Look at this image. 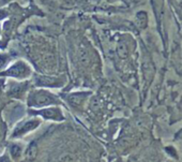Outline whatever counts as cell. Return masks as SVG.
I'll return each mask as SVG.
<instances>
[{
	"instance_id": "8992f818",
	"label": "cell",
	"mask_w": 182,
	"mask_h": 162,
	"mask_svg": "<svg viewBox=\"0 0 182 162\" xmlns=\"http://www.w3.org/2000/svg\"><path fill=\"white\" fill-rule=\"evenodd\" d=\"M117 51H118L119 56L122 57V58H124V57L128 56V51H126V46H124L123 44H119L118 47H117Z\"/></svg>"
},
{
	"instance_id": "5b68a950",
	"label": "cell",
	"mask_w": 182,
	"mask_h": 162,
	"mask_svg": "<svg viewBox=\"0 0 182 162\" xmlns=\"http://www.w3.org/2000/svg\"><path fill=\"white\" fill-rule=\"evenodd\" d=\"M40 114L46 117V118H55V119H61V115H60L59 110L57 108H48L45 111H42Z\"/></svg>"
},
{
	"instance_id": "52a82bcc",
	"label": "cell",
	"mask_w": 182,
	"mask_h": 162,
	"mask_svg": "<svg viewBox=\"0 0 182 162\" xmlns=\"http://www.w3.org/2000/svg\"><path fill=\"white\" fill-rule=\"evenodd\" d=\"M36 154V144H31L30 147H29L28 152H27V157H30V158H33Z\"/></svg>"
},
{
	"instance_id": "3957f363",
	"label": "cell",
	"mask_w": 182,
	"mask_h": 162,
	"mask_svg": "<svg viewBox=\"0 0 182 162\" xmlns=\"http://www.w3.org/2000/svg\"><path fill=\"white\" fill-rule=\"evenodd\" d=\"M78 58L84 66H87L89 63V53H88V49L85 46V44L82 43L78 46Z\"/></svg>"
},
{
	"instance_id": "277c9868",
	"label": "cell",
	"mask_w": 182,
	"mask_h": 162,
	"mask_svg": "<svg viewBox=\"0 0 182 162\" xmlns=\"http://www.w3.org/2000/svg\"><path fill=\"white\" fill-rule=\"evenodd\" d=\"M39 126V121L38 120H31V121H27L25 124L23 125L22 127L17 129V131L15 132V135L16 134H22V133H25L27 131H30L32 129L36 128Z\"/></svg>"
},
{
	"instance_id": "7a4b0ae2",
	"label": "cell",
	"mask_w": 182,
	"mask_h": 162,
	"mask_svg": "<svg viewBox=\"0 0 182 162\" xmlns=\"http://www.w3.org/2000/svg\"><path fill=\"white\" fill-rule=\"evenodd\" d=\"M27 73H29L28 69L26 67L23 62H18V63L14 64L12 68L8 70V72H5L4 74L11 75V76H25Z\"/></svg>"
},
{
	"instance_id": "6da1fadb",
	"label": "cell",
	"mask_w": 182,
	"mask_h": 162,
	"mask_svg": "<svg viewBox=\"0 0 182 162\" xmlns=\"http://www.w3.org/2000/svg\"><path fill=\"white\" fill-rule=\"evenodd\" d=\"M54 101L55 99L49 93H45V91H38V93H34L33 95L31 96L29 103L32 106H43L51 104Z\"/></svg>"
},
{
	"instance_id": "30bf717a",
	"label": "cell",
	"mask_w": 182,
	"mask_h": 162,
	"mask_svg": "<svg viewBox=\"0 0 182 162\" xmlns=\"http://www.w3.org/2000/svg\"><path fill=\"white\" fill-rule=\"evenodd\" d=\"M4 2H9V1H11V0H3Z\"/></svg>"
},
{
	"instance_id": "ba28073f",
	"label": "cell",
	"mask_w": 182,
	"mask_h": 162,
	"mask_svg": "<svg viewBox=\"0 0 182 162\" xmlns=\"http://www.w3.org/2000/svg\"><path fill=\"white\" fill-rule=\"evenodd\" d=\"M11 154H12V156H13L14 158L18 157V156L21 155V147L13 146L12 148H11Z\"/></svg>"
},
{
	"instance_id": "9c48e42d",
	"label": "cell",
	"mask_w": 182,
	"mask_h": 162,
	"mask_svg": "<svg viewBox=\"0 0 182 162\" xmlns=\"http://www.w3.org/2000/svg\"><path fill=\"white\" fill-rule=\"evenodd\" d=\"M5 16H7V12L3 10H0V19H2V18H4Z\"/></svg>"
}]
</instances>
